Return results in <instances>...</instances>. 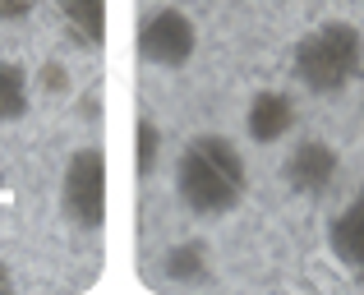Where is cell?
I'll list each match as a JSON object with an SVG mask.
<instances>
[{
	"instance_id": "obj_1",
	"label": "cell",
	"mask_w": 364,
	"mask_h": 295,
	"mask_svg": "<svg viewBox=\"0 0 364 295\" xmlns=\"http://www.w3.org/2000/svg\"><path fill=\"white\" fill-rule=\"evenodd\" d=\"M249 189V166L235 139L226 134H194L176 157V198L189 217L217 222L231 217L245 203Z\"/></svg>"
},
{
	"instance_id": "obj_2",
	"label": "cell",
	"mask_w": 364,
	"mask_h": 295,
	"mask_svg": "<svg viewBox=\"0 0 364 295\" xmlns=\"http://www.w3.org/2000/svg\"><path fill=\"white\" fill-rule=\"evenodd\" d=\"M291 74L314 97H337L364 74V33L346 18L309 28L291 51Z\"/></svg>"
},
{
	"instance_id": "obj_3",
	"label": "cell",
	"mask_w": 364,
	"mask_h": 295,
	"mask_svg": "<svg viewBox=\"0 0 364 295\" xmlns=\"http://www.w3.org/2000/svg\"><path fill=\"white\" fill-rule=\"evenodd\" d=\"M60 213L74 231H102L107 222V152L74 148L60 176Z\"/></svg>"
},
{
	"instance_id": "obj_4",
	"label": "cell",
	"mask_w": 364,
	"mask_h": 295,
	"mask_svg": "<svg viewBox=\"0 0 364 295\" xmlns=\"http://www.w3.org/2000/svg\"><path fill=\"white\" fill-rule=\"evenodd\" d=\"M139 60L152 65V70H185L198 51V28L185 9L176 5H161V9H148L139 18Z\"/></svg>"
},
{
	"instance_id": "obj_5",
	"label": "cell",
	"mask_w": 364,
	"mask_h": 295,
	"mask_svg": "<svg viewBox=\"0 0 364 295\" xmlns=\"http://www.w3.org/2000/svg\"><path fill=\"white\" fill-rule=\"evenodd\" d=\"M282 176H286V185H291V194L323 198L341 176V157H337V148L323 144V139H300V144L286 152Z\"/></svg>"
},
{
	"instance_id": "obj_6",
	"label": "cell",
	"mask_w": 364,
	"mask_h": 295,
	"mask_svg": "<svg viewBox=\"0 0 364 295\" xmlns=\"http://www.w3.org/2000/svg\"><path fill=\"white\" fill-rule=\"evenodd\" d=\"M328 250L355 281H364V185L346 203L337 208V217L328 222Z\"/></svg>"
},
{
	"instance_id": "obj_7",
	"label": "cell",
	"mask_w": 364,
	"mask_h": 295,
	"mask_svg": "<svg viewBox=\"0 0 364 295\" xmlns=\"http://www.w3.org/2000/svg\"><path fill=\"white\" fill-rule=\"evenodd\" d=\"M295 97L291 92H277V88H267V92H258L254 102H249V116H245V125H249V139L254 144H282L286 134L295 129Z\"/></svg>"
},
{
	"instance_id": "obj_8",
	"label": "cell",
	"mask_w": 364,
	"mask_h": 295,
	"mask_svg": "<svg viewBox=\"0 0 364 295\" xmlns=\"http://www.w3.org/2000/svg\"><path fill=\"white\" fill-rule=\"evenodd\" d=\"M65 28L79 37L88 51H97L107 42V0H55Z\"/></svg>"
},
{
	"instance_id": "obj_9",
	"label": "cell",
	"mask_w": 364,
	"mask_h": 295,
	"mask_svg": "<svg viewBox=\"0 0 364 295\" xmlns=\"http://www.w3.org/2000/svg\"><path fill=\"white\" fill-rule=\"evenodd\" d=\"M28 102H33V88H28V70L18 60H0V125H14V120L28 116Z\"/></svg>"
},
{
	"instance_id": "obj_10",
	"label": "cell",
	"mask_w": 364,
	"mask_h": 295,
	"mask_svg": "<svg viewBox=\"0 0 364 295\" xmlns=\"http://www.w3.org/2000/svg\"><path fill=\"white\" fill-rule=\"evenodd\" d=\"M171 281H208V250L203 245H176V250L161 259Z\"/></svg>"
},
{
	"instance_id": "obj_11",
	"label": "cell",
	"mask_w": 364,
	"mask_h": 295,
	"mask_svg": "<svg viewBox=\"0 0 364 295\" xmlns=\"http://www.w3.org/2000/svg\"><path fill=\"white\" fill-rule=\"evenodd\" d=\"M157 148H161V134H157V125L143 116L139 120V176H152V166H157Z\"/></svg>"
},
{
	"instance_id": "obj_12",
	"label": "cell",
	"mask_w": 364,
	"mask_h": 295,
	"mask_svg": "<svg viewBox=\"0 0 364 295\" xmlns=\"http://www.w3.org/2000/svg\"><path fill=\"white\" fill-rule=\"evenodd\" d=\"M37 9V0H0V23H18Z\"/></svg>"
},
{
	"instance_id": "obj_13",
	"label": "cell",
	"mask_w": 364,
	"mask_h": 295,
	"mask_svg": "<svg viewBox=\"0 0 364 295\" xmlns=\"http://www.w3.org/2000/svg\"><path fill=\"white\" fill-rule=\"evenodd\" d=\"M9 291H14V272H9V263L0 259V295H9Z\"/></svg>"
},
{
	"instance_id": "obj_14",
	"label": "cell",
	"mask_w": 364,
	"mask_h": 295,
	"mask_svg": "<svg viewBox=\"0 0 364 295\" xmlns=\"http://www.w3.org/2000/svg\"><path fill=\"white\" fill-rule=\"evenodd\" d=\"M9 194V185H5V176H0V198H5Z\"/></svg>"
}]
</instances>
